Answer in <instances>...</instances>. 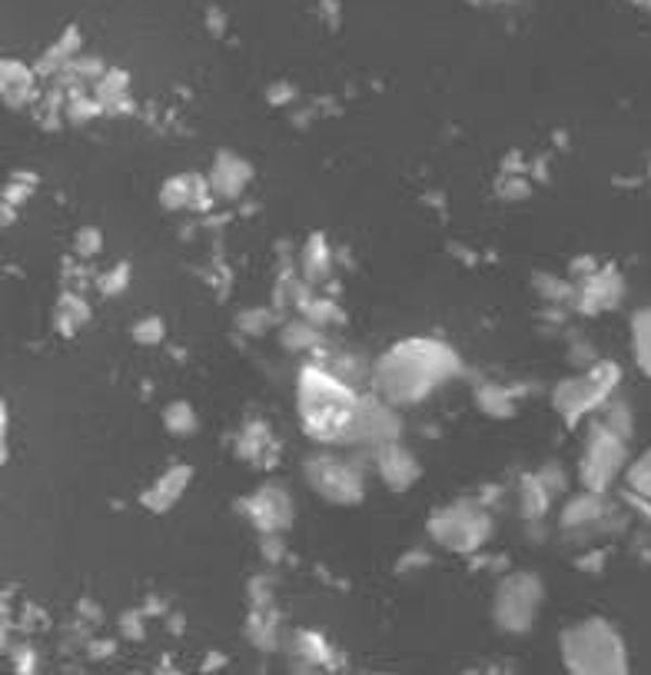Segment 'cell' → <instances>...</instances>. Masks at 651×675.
Instances as JSON below:
<instances>
[{"mask_svg": "<svg viewBox=\"0 0 651 675\" xmlns=\"http://www.w3.org/2000/svg\"><path fill=\"white\" fill-rule=\"evenodd\" d=\"M133 336H137L140 343H156V340L163 336V323H159V320H146L143 327L133 330Z\"/></svg>", "mask_w": 651, "mask_h": 675, "instance_id": "cell-21", "label": "cell"}, {"mask_svg": "<svg viewBox=\"0 0 651 675\" xmlns=\"http://www.w3.org/2000/svg\"><path fill=\"white\" fill-rule=\"evenodd\" d=\"M299 420H303V433L316 443H343L353 417H356V403L359 396L340 383L336 377L322 373V370H303L299 373Z\"/></svg>", "mask_w": 651, "mask_h": 675, "instance_id": "cell-2", "label": "cell"}, {"mask_svg": "<svg viewBox=\"0 0 651 675\" xmlns=\"http://www.w3.org/2000/svg\"><path fill=\"white\" fill-rule=\"evenodd\" d=\"M190 476H193L190 466H174V470H167L153 483V489L143 493V506L150 512H167L183 496V489L190 486Z\"/></svg>", "mask_w": 651, "mask_h": 675, "instance_id": "cell-12", "label": "cell"}, {"mask_svg": "<svg viewBox=\"0 0 651 675\" xmlns=\"http://www.w3.org/2000/svg\"><path fill=\"white\" fill-rule=\"evenodd\" d=\"M306 483L330 502L353 506L362 499V480L349 462L336 456H316L306 462Z\"/></svg>", "mask_w": 651, "mask_h": 675, "instance_id": "cell-8", "label": "cell"}, {"mask_svg": "<svg viewBox=\"0 0 651 675\" xmlns=\"http://www.w3.org/2000/svg\"><path fill=\"white\" fill-rule=\"evenodd\" d=\"M379 473H383L386 486L409 489L419 480V462L412 459L409 449H403L396 443H386V446H379Z\"/></svg>", "mask_w": 651, "mask_h": 675, "instance_id": "cell-11", "label": "cell"}, {"mask_svg": "<svg viewBox=\"0 0 651 675\" xmlns=\"http://www.w3.org/2000/svg\"><path fill=\"white\" fill-rule=\"evenodd\" d=\"M163 423H167V430L174 436H190L196 430V417H193V409L190 403H174L167 406V412H163Z\"/></svg>", "mask_w": 651, "mask_h": 675, "instance_id": "cell-17", "label": "cell"}, {"mask_svg": "<svg viewBox=\"0 0 651 675\" xmlns=\"http://www.w3.org/2000/svg\"><path fill=\"white\" fill-rule=\"evenodd\" d=\"M488 533H493V519L472 502H452L429 519V536L452 552H475Z\"/></svg>", "mask_w": 651, "mask_h": 675, "instance_id": "cell-4", "label": "cell"}, {"mask_svg": "<svg viewBox=\"0 0 651 675\" xmlns=\"http://www.w3.org/2000/svg\"><path fill=\"white\" fill-rule=\"evenodd\" d=\"M522 499L528 502V515H541L546 512V502H549V493L546 489H538V480H528L525 486H522Z\"/></svg>", "mask_w": 651, "mask_h": 675, "instance_id": "cell-19", "label": "cell"}, {"mask_svg": "<svg viewBox=\"0 0 651 675\" xmlns=\"http://www.w3.org/2000/svg\"><path fill=\"white\" fill-rule=\"evenodd\" d=\"M631 343H635V359L638 367L651 377V306L638 309L631 320Z\"/></svg>", "mask_w": 651, "mask_h": 675, "instance_id": "cell-14", "label": "cell"}, {"mask_svg": "<svg viewBox=\"0 0 651 675\" xmlns=\"http://www.w3.org/2000/svg\"><path fill=\"white\" fill-rule=\"evenodd\" d=\"M599 512H602V506H599V493L585 489V496H582V499H572V502L565 506V512H562V523H565V526L588 523V519H595Z\"/></svg>", "mask_w": 651, "mask_h": 675, "instance_id": "cell-16", "label": "cell"}, {"mask_svg": "<svg viewBox=\"0 0 651 675\" xmlns=\"http://www.w3.org/2000/svg\"><path fill=\"white\" fill-rule=\"evenodd\" d=\"M628 459V449H625V436H618L615 430L602 426L595 430L588 446H585V456H582V466H578V480L585 489L591 493H605L612 486V480L622 473V466Z\"/></svg>", "mask_w": 651, "mask_h": 675, "instance_id": "cell-7", "label": "cell"}, {"mask_svg": "<svg viewBox=\"0 0 651 675\" xmlns=\"http://www.w3.org/2000/svg\"><path fill=\"white\" fill-rule=\"evenodd\" d=\"M246 180H250V167L237 157H220V164H216V170H213V187L227 196L240 193Z\"/></svg>", "mask_w": 651, "mask_h": 675, "instance_id": "cell-13", "label": "cell"}, {"mask_svg": "<svg viewBox=\"0 0 651 675\" xmlns=\"http://www.w3.org/2000/svg\"><path fill=\"white\" fill-rule=\"evenodd\" d=\"M250 515L263 533H280L293 523V502L283 489L277 486H263L250 499Z\"/></svg>", "mask_w": 651, "mask_h": 675, "instance_id": "cell-10", "label": "cell"}, {"mask_svg": "<svg viewBox=\"0 0 651 675\" xmlns=\"http://www.w3.org/2000/svg\"><path fill=\"white\" fill-rule=\"evenodd\" d=\"M541 596H546V593H541L538 576H532V573H512L499 586L496 602H493L496 626L506 629V633H528L535 615H538Z\"/></svg>", "mask_w": 651, "mask_h": 675, "instance_id": "cell-6", "label": "cell"}, {"mask_svg": "<svg viewBox=\"0 0 651 675\" xmlns=\"http://www.w3.org/2000/svg\"><path fill=\"white\" fill-rule=\"evenodd\" d=\"M628 489L641 499L651 502V449H644L631 466H628V476H625Z\"/></svg>", "mask_w": 651, "mask_h": 675, "instance_id": "cell-15", "label": "cell"}, {"mask_svg": "<svg viewBox=\"0 0 651 675\" xmlns=\"http://www.w3.org/2000/svg\"><path fill=\"white\" fill-rule=\"evenodd\" d=\"M14 87H21V90L27 93V90H30V74H27V67H17L14 61H8V64H4V93L11 97Z\"/></svg>", "mask_w": 651, "mask_h": 675, "instance_id": "cell-20", "label": "cell"}, {"mask_svg": "<svg viewBox=\"0 0 651 675\" xmlns=\"http://www.w3.org/2000/svg\"><path fill=\"white\" fill-rule=\"evenodd\" d=\"M618 383V367L615 362H599V367H591L588 373L582 377H572V380H562L556 386V396H552V406L562 412L569 423H575L578 417H585L588 409H595L599 403L609 399V393L615 390Z\"/></svg>", "mask_w": 651, "mask_h": 675, "instance_id": "cell-5", "label": "cell"}, {"mask_svg": "<svg viewBox=\"0 0 651 675\" xmlns=\"http://www.w3.org/2000/svg\"><path fill=\"white\" fill-rule=\"evenodd\" d=\"M478 406L485 412H493V417H512V412H515V406L509 403V396L502 390H496V386H485L478 393Z\"/></svg>", "mask_w": 651, "mask_h": 675, "instance_id": "cell-18", "label": "cell"}, {"mask_svg": "<svg viewBox=\"0 0 651 675\" xmlns=\"http://www.w3.org/2000/svg\"><path fill=\"white\" fill-rule=\"evenodd\" d=\"M77 250H80V253H87V256H90V253H97V250H100V233H97V230H84V233H80V240H77Z\"/></svg>", "mask_w": 651, "mask_h": 675, "instance_id": "cell-22", "label": "cell"}, {"mask_svg": "<svg viewBox=\"0 0 651 675\" xmlns=\"http://www.w3.org/2000/svg\"><path fill=\"white\" fill-rule=\"evenodd\" d=\"M459 373L449 346L432 340H406L375 362V393L390 406L422 403L432 390Z\"/></svg>", "mask_w": 651, "mask_h": 675, "instance_id": "cell-1", "label": "cell"}, {"mask_svg": "<svg viewBox=\"0 0 651 675\" xmlns=\"http://www.w3.org/2000/svg\"><path fill=\"white\" fill-rule=\"evenodd\" d=\"M399 433V420L396 412L390 409V403L379 396V399H359L356 403V417H353V426L346 433V446H356V443H366V446H386L393 443Z\"/></svg>", "mask_w": 651, "mask_h": 675, "instance_id": "cell-9", "label": "cell"}, {"mask_svg": "<svg viewBox=\"0 0 651 675\" xmlns=\"http://www.w3.org/2000/svg\"><path fill=\"white\" fill-rule=\"evenodd\" d=\"M562 662L575 675H622L628 672L625 642L605 619H585L562 636Z\"/></svg>", "mask_w": 651, "mask_h": 675, "instance_id": "cell-3", "label": "cell"}]
</instances>
